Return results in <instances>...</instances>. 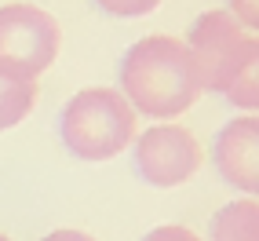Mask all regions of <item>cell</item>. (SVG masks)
Returning <instances> with one entry per match:
<instances>
[{
	"instance_id": "cell-1",
	"label": "cell",
	"mask_w": 259,
	"mask_h": 241,
	"mask_svg": "<svg viewBox=\"0 0 259 241\" xmlns=\"http://www.w3.org/2000/svg\"><path fill=\"white\" fill-rule=\"evenodd\" d=\"M117 77L128 106L157 120H176L204 92L190 48L176 37H164V33L135 41L120 59Z\"/></svg>"
},
{
	"instance_id": "cell-2",
	"label": "cell",
	"mask_w": 259,
	"mask_h": 241,
	"mask_svg": "<svg viewBox=\"0 0 259 241\" xmlns=\"http://www.w3.org/2000/svg\"><path fill=\"white\" fill-rule=\"evenodd\" d=\"M59 135L80 161H110L135 135V110L117 88H84L62 106Z\"/></svg>"
},
{
	"instance_id": "cell-3",
	"label": "cell",
	"mask_w": 259,
	"mask_h": 241,
	"mask_svg": "<svg viewBox=\"0 0 259 241\" xmlns=\"http://www.w3.org/2000/svg\"><path fill=\"white\" fill-rule=\"evenodd\" d=\"M62 29L55 15L37 4L0 8V73L15 81H37L59 59Z\"/></svg>"
},
{
	"instance_id": "cell-4",
	"label": "cell",
	"mask_w": 259,
	"mask_h": 241,
	"mask_svg": "<svg viewBox=\"0 0 259 241\" xmlns=\"http://www.w3.org/2000/svg\"><path fill=\"white\" fill-rule=\"evenodd\" d=\"M132 143H135V172L161 190L194 179L204 161L197 135L183 125H153L143 135H135Z\"/></svg>"
},
{
	"instance_id": "cell-5",
	"label": "cell",
	"mask_w": 259,
	"mask_h": 241,
	"mask_svg": "<svg viewBox=\"0 0 259 241\" xmlns=\"http://www.w3.org/2000/svg\"><path fill=\"white\" fill-rule=\"evenodd\" d=\"M183 44L190 48V55L197 62L201 88L204 92H223L237 59H241V51L248 44V33L234 22V15L227 8H215V11L197 15V22L190 26Z\"/></svg>"
},
{
	"instance_id": "cell-6",
	"label": "cell",
	"mask_w": 259,
	"mask_h": 241,
	"mask_svg": "<svg viewBox=\"0 0 259 241\" xmlns=\"http://www.w3.org/2000/svg\"><path fill=\"white\" fill-rule=\"evenodd\" d=\"M212 157H215L219 176L237 194L259 201V113L227 120L215 135Z\"/></svg>"
},
{
	"instance_id": "cell-7",
	"label": "cell",
	"mask_w": 259,
	"mask_h": 241,
	"mask_svg": "<svg viewBox=\"0 0 259 241\" xmlns=\"http://www.w3.org/2000/svg\"><path fill=\"white\" fill-rule=\"evenodd\" d=\"M208 241H259V201L234 197L212 216Z\"/></svg>"
},
{
	"instance_id": "cell-8",
	"label": "cell",
	"mask_w": 259,
	"mask_h": 241,
	"mask_svg": "<svg viewBox=\"0 0 259 241\" xmlns=\"http://www.w3.org/2000/svg\"><path fill=\"white\" fill-rule=\"evenodd\" d=\"M219 95L227 99L230 106L245 110V113H259V37H248L234 73L227 81V88Z\"/></svg>"
},
{
	"instance_id": "cell-9",
	"label": "cell",
	"mask_w": 259,
	"mask_h": 241,
	"mask_svg": "<svg viewBox=\"0 0 259 241\" xmlns=\"http://www.w3.org/2000/svg\"><path fill=\"white\" fill-rule=\"evenodd\" d=\"M33 106H37V81H15L0 73V132L22 125Z\"/></svg>"
},
{
	"instance_id": "cell-10",
	"label": "cell",
	"mask_w": 259,
	"mask_h": 241,
	"mask_svg": "<svg viewBox=\"0 0 259 241\" xmlns=\"http://www.w3.org/2000/svg\"><path fill=\"white\" fill-rule=\"evenodd\" d=\"M95 4L106 15H117V19H143V15L161 8V0H95Z\"/></svg>"
},
{
	"instance_id": "cell-11",
	"label": "cell",
	"mask_w": 259,
	"mask_h": 241,
	"mask_svg": "<svg viewBox=\"0 0 259 241\" xmlns=\"http://www.w3.org/2000/svg\"><path fill=\"white\" fill-rule=\"evenodd\" d=\"M227 11L234 15V22L241 29L259 33V0H227Z\"/></svg>"
},
{
	"instance_id": "cell-12",
	"label": "cell",
	"mask_w": 259,
	"mask_h": 241,
	"mask_svg": "<svg viewBox=\"0 0 259 241\" xmlns=\"http://www.w3.org/2000/svg\"><path fill=\"white\" fill-rule=\"evenodd\" d=\"M139 241H201V237L190 230V227H179V223H161V227H153Z\"/></svg>"
},
{
	"instance_id": "cell-13",
	"label": "cell",
	"mask_w": 259,
	"mask_h": 241,
	"mask_svg": "<svg viewBox=\"0 0 259 241\" xmlns=\"http://www.w3.org/2000/svg\"><path fill=\"white\" fill-rule=\"evenodd\" d=\"M40 241H95V237H92V234H84V230H73V227H62V230L44 234Z\"/></svg>"
},
{
	"instance_id": "cell-14",
	"label": "cell",
	"mask_w": 259,
	"mask_h": 241,
	"mask_svg": "<svg viewBox=\"0 0 259 241\" xmlns=\"http://www.w3.org/2000/svg\"><path fill=\"white\" fill-rule=\"evenodd\" d=\"M0 241H11V237H8V234H0Z\"/></svg>"
}]
</instances>
